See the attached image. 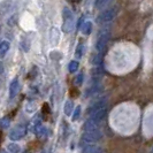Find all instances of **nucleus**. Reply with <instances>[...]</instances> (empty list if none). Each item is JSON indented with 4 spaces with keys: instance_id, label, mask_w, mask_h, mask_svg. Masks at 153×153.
I'll return each mask as SVG.
<instances>
[{
    "instance_id": "1",
    "label": "nucleus",
    "mask_w": 153,
    "mask_h": 153,
    "mask_svg": "<svg viewBox=\"0 0 153 153\" xmlns=\"http://www.w3.org/2000/svg\"><path fill=\"white\" fill-rule=\"evenodd\" d=\"M62 16H63V24H62V30L65 32H71L75 27V17L71 10L68 7H65L62 10Z\"/></svg>"
},
{
    "instance_id": "2",
    "label": "nucleus",
    "mask_w": 153,
    "mask_h": 153,
    "mask_svg": "<svg viewBox=\"0 0 153 153\" xmlns=\"http://www.w3.org/2000/svg\"><path fill=\"white\" fill-rule=\"evenodd\" d=\"M27 134V128L24 124H17L16 127H14L12 131L9 132V138L12 140H19L22 139Z\"/></svg>"
},
{
    "instance_id": "3",
    "label": "nucleus",
    "mask_w": 153,
    "mask_h": 153,
    "mask_svg": "<svg viewBox=\"0 0 153 153\" xmlns=\"http://www.w3.org/2000/svg\"><path fill=\"white\" fill-rule=\"evenodd\" d=\"M115 15H116V8L115 7L107 8V9L102 10L99 14V16H98V22L100 23L109 22V21H112L114 19Z\"/></svg>"
},
{
    "instance_id": "4",
    "label": "nucleus",
    "mask_w": 153,
    "mask_h": 153,
    "mask_svg": "<svg viewBox=\"0 0 153 153\" xmlns=\"http://www.w3.org/2000/svg\"><path fill=\"white\" fill-rule=\"evenodd\" d=\"M108 40H109V32L105 31L104 33H101L99 36V38L97 40V44H96V48H97L98 52H102L104 51V48L107 45Z\"/></svg>"
},
{
    "instance_id": "5",
    "label": "nucleus",
    "mask_w": 153,
    "mask_h": 153,
    "mask_svg": "<svg viewBox=\"0 0 153 153\" xmlns=\"http://www.w3.org/2000/svg\"><path fill=\"white\" fill-rule=\"evenodd\" d=\"M102 138V134L99 130L97 131H89V132H84L83 134V140L85 142H99Z\"/></svg>"
},
{
    "instance_id": "6",
    "label": "nucleus",
    "mask_w": 153,
    "mask_h": 153,
    "mask_svg": "<svg viewBox=\"0 0 153 153\" xmlns=\"http://www.w3.org/2000/svg\"><path fill=\"white\" fill-rule=\"evenodd\" d=\"M106 114H107V107L102 108V109H100V111H97V112L90 114V120H92L93 122H96V123H99L100 121L104 120V117L106 116Z\"/></svg>"
},
{
    "instance_id": "7",
    "label": "nucleus",
    "mask_w": 153,
    "mask_h": 153,
    "mask_svg": "<svg viewBox=\"0 0 153 153\" xmlns=\"http://www.w3.org/2000/svg\"><path fill=\"white\" fill-rule=\"evenodd\" d=\"M107 107V101L106 99H100L98 101H96L94 104H92L90 108H89V113L92 114V113H94V112H97V111H100V109H102V108H106Z\"/></svg>"
},
{
    "instance_id": "8",
    "label": "nucleus",
    "mask_w": 153,
    "mask_h": 153,
    "mask_svg": "<svg viewBox=\"0 0 153 153\" xmlns=\"http://www.w3.org/2000/svg\"><path fill=\"white\" fill-rule=\"evenodd\" d=\"M19 90H20V82H19V78L15 77L10 82V84H9V97L10 98H14L16 94H17Z\"/></svg>"
},
{
    "instance_id": "9",
    "label": "nucleus",
    "mask_w": 153,
    "mask_h": 153,
    "mask_svg": "<svg viewBox=\"0 0 153 153\" xmlns=\"http://www.w3.org/2000/svg\"><path fill=\"white\" fill-rule=\"evenodd\" d=\"M59 39H60V33H59V30L53 27V28H51V30H50V43H51V45H58V43H59Z\"/></svg>"
},
{
    "instance_id": "10",
    "label": "nucleus",
    "mask_w": 153,
    "mask_h": 153,
    "mask_svg": "<svg viewBox=\"0 0 153 153\" xmlns=\"http://www.w3.org/2000/svg\"><path fill=\"white\" fill-rule=\"evenodd\" d=\"M82 153H102V149L98 145H85L82 149Z\"/></svg>"
},
{
    "instance_id": "11",
    "label": "nucleus",
    "mask_w": 153,
    "mask_h": 153,
    "mask_svg": "<svg viewBox=\"0 0 153 153\" xmlns=\"http://www.w3.org/2000/svg\"><path fill=\"white\" fill-rule=\"evenodd\" d=\"M98 128H99L98 123L93 122L92 120H88V121L84 123V130H85V132H89V131H97V130H99Z\"/></svg>"
},
{
    "instance_id": "12",
    "label": "nucleus",
    "mask_w": 153,
    "mask_h": 153,
    "mask_svg": "<svg viewBox=\"0 0 153 153\" xmlns=\"http://www.w3.org/2000/svg\"><path fill=\"white\" fill-rule=\"evenodd\" d=\"M9 50V42L4 40L0 43V58H4Z\"/></svg>"
},
{
    "instance_id": "13",
    "label": "nucleus",
    "mask_w": 153,
    "mask_h": 153,
    "mask_svg": "<svg viewBox=\"0 0 153 153\" xmlns=\"http://www.w3.org/2000/svg\"><path fill=\"white\" fill-rule=\"evenodd\" d=\"M91 30H92V22L86 21V22L83 23V25H82V32H83V35H85V36L90 35Z\"/></svg>"
},
{
    "instance_id": "14",
    "label": "nucleus",
    "mask_w": 153,
    "mask_h": 153,
    "mask_svg": "<svg viewBox=\"0 0 153 153\" xmlns=\"http://www.w3.org/2000/svg\"><path fill=\"white\" fill-rule=\"evenodd\" d=\"M73 109H74V104H73V101H70V100H67L66 102H65V107H63V111H65V114L67 115H70L71 114V112H73Z\"/></svg>"
},
{
    "instance_id": "15",
    "label": "nucleus",
    "mask_w": 153,
    "mask_h": 153,
    "mask_svg": "<svg viewBox=\"0 0 153 153\" xmlns=\"http://www.w3.org/2000/svg\"><path fill=\"white\" fill-rule=\"evenodd\" d=\"M10 127V119L8 116H4L0 119V128L1 129H7Z\"/></svg>"
},
{
    "instance_id": "16",
    "label": "nucleus",
    "mask_w": 153,
    "mask_h": 153,
    "mask_svg": "<svg viewBox=\"0 0 153 153\" xmlns=\"http://www.w3.org/2000/svg\"><path fill=\"white\" fill-rule=\"evenodd\" d=\"M47 128L46 127H43V126H40V127H37V129H36V134H37V136L40 138H44L47 136Z\"/></svg>"
},
{
    "instance_id": "17",
    "label": "nucleus",
    "mask_w": 153,
    "mask_h": 153,
    "mask_svg": "<svg viewBox=\"0 0 153 153\" xmlns=\"http://www.w3.org/2000/svg\"><path fill=\"white\" fill-rule=\"evenodd\" d=\"M77 69H78V62L75 61V60H73V61L69 62L68 65V70L70 73H75Z\"/></svg>"
},
{
    "instance_id": "18",
    "label": "nucleus",
    "mask_w": 153,
    "mask_h": 153,
    "mask_svg": "<svg viewBox=\"0 0 153 153\" xmlns=\"http://www.w3.org/2000/svg\"><path fill=\"white\" fill-rule=\"evenodd\" d=\"M7 149L10 153H20V151H21L20 146L17 145V144H9L7 146Z\"/></svg>"
},
{
    "instance_id": "19",
    "label": "nucleus",
    "mask_w": 153,
    "mask_h": 153,
    "mask_svg": "<svg viewBox=\"0 0 153 153\" xmlns=\"http://www.w3.org/2000/svg\"><path fill=\"white\" fill-rule=\"evenodd\" d=\"M83 51H84V47L82 44H79V45L77 46L76 51H75V55H76V58H82V55H83Z\"/></svg>"
},
{
    "instance_id": "20",
    "label": "nucleus",
    "mask_w": 153,
    "mask_h": 153,
    "mask_svg": "<svg viewBox=\"0 0 153 153\" xmlns=\"http://www.w3.org/2000/svg\"><path fill=\"white\" fill-rule=\"evenodd\" d=\"M94 5H96V7L101 9V8H104L105 6H107L108 5V1H105V0H98V1H96L94 2Z\"/></svg>"
},
{
    "instance_id": "21",
    "label": "nucleus",
    "mask_w": 153,
    "mask_h": 153,
    "mask_svg": "<svg viewBox=\"0 0 153 153\" xmlns=\"http://www.w3.org/2000/svg\"><path fill=\"white\" fill-rule=\"evenodd\" d=\"M79 115H81V107H79V106H77L76 109H75V112H74V115H73V120H74V121H76L77 119L79 117Z\"/></svg>"
},
{
    "instance_id": "22",
    "label": "nucleus",
    "mask_w": 153,
    "mask_h": 153,
    "mask_svg": "<svg viewBox=\"0 0 153 153\" xmlns=\"http://www.w3.org/2000/svg\"><path fill=\"white\" fill-rule=\"evenodd\" d=\"M75 83H76L77 85H81L82 83H83V74H82V73H81V74H78V75L76 76Z\"/></svg>"
},
{
    "instance_id": "23",
    "label": "nucleus",
    "mask_w": 153,
    "mask_h": 153,
    "mask_svg": "<svg viewBox=\"0 0 153 153\" xmlns=\"http://www.w3.org/2000/svg\"><path fill=\"white\" fill-rule=\"evenodd\" d=\"M1 153H6V152H1Z\"/></svg>"
},
{
    "instance_id": "24",
    "label": "nucleus",
    "mask_w": 153,
    "mask_h": 153,
    "mask_svg": "<svg viewBox=\"0 0 153 153\" xmlns=\"http://www.w3.org/2000/svg\"><path fill=\"white\" fill-rule=\"evenodd\" d=\"M0 31H1V29H0Z\"/></svg>"
}]
</instances>
